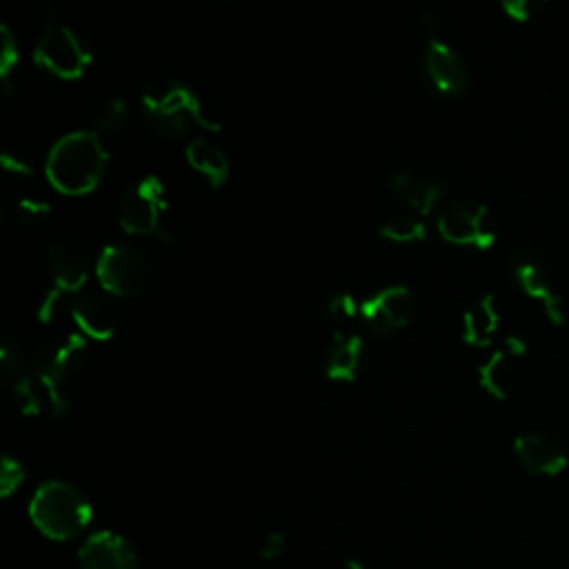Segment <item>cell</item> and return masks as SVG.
I'll list each match as a JSON object with an SVG mask.
<instances>
[{"mask_svg": "<svg viewBox=\"0 0 569 569\" xmlns=\"http://www.w3.org/2000/svg\"><path fill=\"white\" fill-rule=\"evenodd\" d=\"M142 111L149 127L162 138H180L193 124L209 131L220 129V120L209 111L200 96L173 76H156L142 89Z\"/></svg>", "mask_w": 569, "mask_h": 569, "instance_id": "1", "label": "cell"}, {"mask_svg": "<svg viewBox=\"0 0 569 569\" xmlns=\"http://www.w3.org/2000/svg\"><path fill=\"white\" fill-rule=\"evenodd\" d=\"M109 153L93 131L62 136L47 156V178L64 196L91 193L107 169Z\"/></svg>", "mask_w": 569, "mask_h": 569, "instance_id": "2", "label": "cell"}, {"mask_svg": "<svg viewBox=\"0 0 569 569\" xmlns=\"http://www.w3.org/2000/svg\"><path fill=\"white\" fill-rule=\"evenodd\" d=\"M47 396L51 416L62 418L71 411V400L64 396V385L78 378L89 365V342L82 333L51 336L38 345L31 353Z\"/></svg>", "mask_w": 569, "mask_h": 569, "instance_id": "3", "label": "cell"}, {"mask_svg": "<svg viewBox=\"0 0 569 569\" xmlns=\"http://www.w3.org/2000/svg\"><path fill=\"white\" fill-rule=\"evenodd\" d=\"M31 522L51 540L78 536L93 516L87 496L64 480L42 482L29 502Z\"/></svg>", "mask_w": 569, "mask_h": 569, "instance_id": "4", "label": "cell"}, {"mask_svg": "<svg viewBox=\"0 0 569 569\" xmlns=\"http://www.w3.org/2000/svg\"><path fill=\"white\" fill-rule=\"evenodd\" d=\"M167 191L160 178L147 176L122 191L116 204L118 224L133 236H153L164 242H176L167 227Z\"/></svg>", "mask_w": 569, "mask_h": 569, "instance_id": "5", "label": "cell"}, {"mask_svg": "<svg viewBox=\"0 0 569 569\" xmlns=\"http://www.w3.org/2000/svg\"><path fill=\"white\" fill-rule=\"evenodd\" d=\"M96 276L107 293L136 298L147 293L158 278L153 258L136 244H109L96 260Z\"/></svg>", "mask_w": 569, "mask_h": 569, "instance_id": "6", "label": "cell"}, {"mask_svg": "<svg viewBox=\"0 0 569 569\" xmlns=\"http://www.w3.org/2000/svg\"><path fill=\"white\" fill-rule=\"evenodd\" d=\"M44 29L36 44L33 60L38 67L62 80H76L91 64V47L56 13L47 7Z\"/></svg>", "mask_w": 569, "mask_h": 569, "instance_id": "7", "label": "cell"}, {"mask_svg": "<svg viewBox=\"0 0 569 569\" xmlns=\"http://www.w3.org/2000/svg\"><path fill=\"white\" fill-rule=\"evenodd\" d=\"M47 260L51 287L38 305L40 322H51L58 316L64 298L69 293H78L89 278V256L76 240H56L49 247Z\"/></svg>", "mask_w": 569, "mask_h": 569, "instance_id": "8", "label": "cell"}, {"mask_svg": "<svg viewBox=\"0 0 569 569\" xmlns=\"http://www.w3.org/2000/svg\"><path fill=\"white\" fill-rule=\"evenodd\" d=\"M509 267L520 289L542 305L553 325H562L565 302L556 287V271L549 256L538 247H518L509 256Z\"/></svg>", "mask_w": 569, "mask_h": 569, "instance_id": "9", "label": "cell"}, {"mask_svg": "<svg viewBox=\"0 0 569 569\" xmlns=\"http://www.w3.org/2000/svg\"><path fill=\"white\" fill-rule=\"evenodd\" d=\"M0 378L13 407L27 416H36L47 407L33 356H29L13 336H4L0 347Z\"/></svg>", "mask_w": 569, "mask_h": 569, "instance_id": "10", "label": "cell"}, {"mask_svg": "<svg viewBox=\"0 0 569 569\" xmlns=\"http://www.w3.org/2000/svg\"><path fill=\"white\" fill-rule=\"evenodd\" d=\"M438 231L451 244L489 249L498 238V222L482 202L456 200L440 211Z\"/></svg>", "mask_w": 569, "mask_h": 569, "instance_id": "11", "label": "cell"}, {"mask_svg": "<svg viewBox=\"0 0 569 569\" xmlns=\"http://www.w3.org/2000/svg\"><path fill=\"white\" fill-rule=\"evenodd\" d=\"M420 76L427 89L442 98L460 96L469 84V67L465 58L440 38L427 42L420 60Z\"/></svg>", "mask_w": 569, "mask_h": 569, "instance_id": "12", "label": "cell"}, {"mask_svg": "<svg viewBox=\"0 0 569 569\" xmlns=\"http://www.w3.org/2000/svg\"><path fill=\"white\" fill-rule=\"evenodd\" d=\"M411 311L413 298L411 291L402 284L385 287L360 302V318L365 320L369 331L378 336H387L402 329L411 320Z\"/></svg>", "mask_w": 569, "mask_h": 569, "instance_id": "13", "label": "cell"}, {"mask_svg": "<svg viewBox=\"0 0 569 569\" xmlns=\"http://www.w3.org/2000/svg\"><path fill=\"white\" fill-rule=\"evenodd\" d=\"M513 453L522 469L531 476H558L569 462L565 442L547 431L516 436Z\"/></svg>", "mask_w": 569, "mask_h": 569, "instance_id": "14", "label": "cell"}, {"mask_svg": "<svg viewBox=\"0 0 569 569\" xmlns=\"http://www.w3.org/2000/svg\"><path fill=\"white\" fill-rule=\"evenodd\" d=\"M69 311L84 338L109 340L120 327V309L109 293H80L73 298Z\"/></svg>", "mask_w": 569, "mask_h": 569, "instance_id": "15", "label": "cell"}, {"mask_svg": "<svg viewBox=\"0 0 569 569\" xmlns=\"http://www.w3.org/2000/svg\"><path fill=\"white\" fill-rule=\"evenodd\" d=\"M80 569H138L133 547L113 531H96L78 553Z\"/></svg>", "mask_w": 569, "mask_h": 569, "instance_id": "16", "label": "cell"}, {"mask_svg": "<svg viewBox=\"0 0 569 569\" xmlns=\"http://www.w3.org/2000/svg\"><path fill=\"white\" fill-rule=\"evenodd\" d=\"M389 187L393 196L418 216H427L445 193L442 182L409 171H393L389 176Z\"/></svg>", "mask_w": 569, "mask_h": 569, "instance_id": "17", "label": "cell"}, {"mask_svg": "<svg viewBox=\"0 0 569 569\" xmlns=\"http://www.w3.org/2000/svg\"><path fill=\"white\" fill-rule=\"evenodd\" d=\"M362 338L356 333H342L338 331L327 349L325 358V371L331 380L338 382H351L358 376L360 362H362Z\"/></svg>", "mask_w": 569, "mask_h": 569, "instance_id": "18", "label": "cell"}, {"mask_svg": "<svg viewBox=\"0 0 569 569\" xmlns=\"http://www.w3.org/2000/svg\"><path fill=\"white\" fill-rule=\"evenodd\" d=\"M184 156H187L189 167L193 171H198L209 182V187L218 189L227 182V178H229V158L216 142H211L207 138H196L187 144Z\"/></svg>", "mask_w": 569, "mask_h": 569, "instance_id": "19", "label": "cell"}, {"mask_svg": "<svg viewBox=\"0 0 569 569\" xmlns=\"http://www.w3.org/2000/svg\"><path fill=\"white\" fill-rule=\"evenodd\" d=\"M498 327H500V311H498L496 298L491 293H485L465 311L462 338L471 347H487L493 340Z\"/></svg>", "mask_w": 569, "mask_h": 569, "instance_id": "20", "label": "cell"}, {"mask_svg": "<svg viewBox=\"0 0 569 569\" xmlns=\"http://www.w3.org/2000/svg\"><path fill=\"white\" fill-rule=\"evenodd\" d=\"M513 367L507 351H493L480 367H478V382L480 387L496 400H505L513 387Z\"/></svg>", "mask_w": 569, "mask_h": 569, "instance_id": "21", "label": "cell"}, {"mask_svg": "<svg viewBox=\"0 0 569 569\" xmlns=\"http://www.w3.org/2000/svg\"><path fill=\"white\" fill-rule=\"evenodd\" d=\"M129 124V104L122 98H104L91 111V131L102 138L120 136Z\"/></svg>", "mask_w": 569, "mask_h": 569, "instance_id": "22", "label": "cell"}, {"mask_svg": "<svg viewBox=\"0 0 569 569\" xmlns=\"http://www.w3.org/2000/svg\"><path fill=\"white\" fill-rule=\"evenodd\" d=\"M380 236L393 242H418L427 236V227L420 216L398 213L380 224Z\"/></svg>", "mask_w": 569, "mask_h": 569, "instance_id": "23", "label": "cell"}, {"mask_svg": "<svg viewBox=\"0 0 569 569\" xmlns=\"http://www.w3.org/2000/svg\"><path fill=\"white\" fill-rule=\"evenodd\" d=\"M0 82L2 89L11 93V76L13 69L20 64V44L7 24L0 27Z\"/></svg>", "mask_w": 569, "mask_h": 569, "instance_id": "24", "label": "cell"}, {"mask_svg": "<svg viewBox=\"0 0 569 569\" xmlns=\"http://www.w3.org/2000/svg\"><path fill=\"white\" fill-rule=\"evenodd\" d=\"M51 218V204L42 198H22L16 202V220L27 229H40Z\"/></svg>", "mask_w": 569, "mask_h": 569, "instance_id": "25", "label": "cell"}, {"mask_svg": "<svg viewBox=\"0 0 569 569\" xmlns=\"http://www.w3.org/2000/svg\"><path fill=\"white\" fill-rule=\"evenodd\" d=\"M325 313L331 320H349L356 313H360V305L356 302V298L347 291H338L331 298H327L325 302Z\"/></svg>", "mask_w": 569, "mask_h": 569, "instance_id": "26", "label": "cell"}, {"mask_svg": "<svg viewBox=\"0 0 569 569\" xmlns=\"http://www.w3.org/2000/svg\"><path fill=\"white\" fill-rule=\"evenodd\" d=\"M24 480V469L18 460H13L11 456H2L0 462V493L7 498L11 496Z\"/></svg>", "mask_w": 569, "mask_h": 569, "instance_id": "27", "label": "cell"}, {"mask_svg": "<svg viewBox=\"0 0 569 569\" xmlns=\"http://www.w3.org/2000/svg\"><path fill=\"white\" fill-rule=\"evenodd\" d=\"M545 2L540 0H509V2H502V11L518 20V22H527L531 18H538L542 11H545Z\"/></svg>", "mask_w": 569, "mask_h": 569, "instance_id": "28", "label": "cell"}, {"mask_svg": "<svg viewBox=\"0 0 569 569\" xmlns=\"http://www.w3.org/2000/svg\"><path fill=\"white\" fill-rule=\"evenodd\" d=\"M0 162H2V169L9 171V173H16V176H33V164L27 156H22L20 151H13V149H4L2 156H0Z\"/></svg>", "mask_w": 569, "mask_h": 569, "instance_id": "29", "label": "cell"}, {"mask_svg": "<svg viewBox=\"0 0 569 569\" xmlns=\"http://www.w3.org/2000/svg\"><path fill=\"white\" fill-rule=\"evenodd\" d=\"M284 549H287V540L280 531H267L258 545V553L262 560H276L284 553Z\"/></svg>", "mask_w": 569, "mask_h": 569, "instance_id": "30", "label": "cell"}, {"mask_svg": "<svg viewBox=\"0 0 569 569\" xmlns=\"http://www.w3.org/2000/svg\"><path fill=\"white\" fill-rule=\"evenodd\" d=\"M420 22H422L425 31H427V33H431V40H436V31L442 27V18L438 16V11H436V9L425 11V13H422V18H420Z\"/></svg>", "mask_w": 569, "mask_h": 569, "instance_id": "31", "label": "cell"}, {"mask_svg": "<svg viewBox=\"0 0 569 569\" xmlns=\"http://www.w3.org/2000/svg\"><path fill=\"white\" fill-rule=\"evenodd\" d=\"M505 347H507V353H509V356H522V353L527 351L525 338H520V336H516V333H511V336L505 338Z\"/></svg>", "mask_w": 569, "mask_h": 569, "instance_id": "32", "label": "cell"}, {"mask_svg": "<svg viewBox=\"0 0 569 569\" xmlns=\"http://www.w3.org/2000/svg\"><path fill=\"white\" fill-rule=\"evenodd\" d=\"M342 569H369V565H365V562L358 560V558H349V560H345Z\"/></svg>", "mask_w": 569, "mask_h": 569, "instance_id": "33", "label": "cell"}]
</instances>
